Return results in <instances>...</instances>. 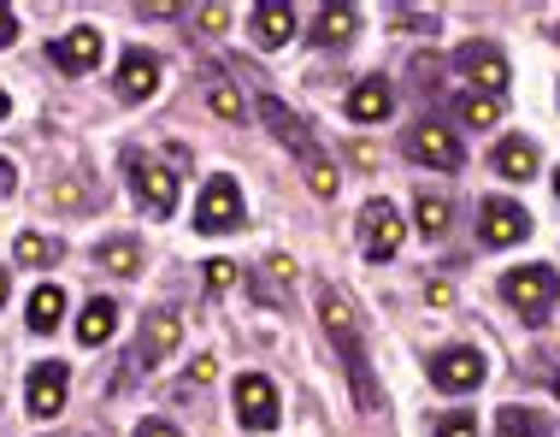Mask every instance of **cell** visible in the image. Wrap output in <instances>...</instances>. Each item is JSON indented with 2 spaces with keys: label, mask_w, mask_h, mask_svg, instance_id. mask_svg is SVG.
Listing matches in <instances>:
<instances>
[{
  "label": "cell",
  "mask_w": 560,
  "mask_h": 437,
  "mask_svg": "<svg viewBox=\"0 0 560 437\" xmlns=\"http://www.w3.org/2000/svg\"><path fill=\"white\" fill-rule=\"evenodd\" d=\"M319 325L330 331V343L342 349L348 372H354V396H360V409H377V384H372V372H366V343H360L354 308H348V296L337 290V284H319Z\"/></svg>",
  "instance_id": "1"
},
{
  "label": "cell",
  "mask_w": 560,
  "mask_h": 437,
  "mask_svg": "<svg viewBox=\"0 0 560 437\" xmlns=\"http://www.w3.org/2000/svg\"><path fill=\"white\" fill-rule=\"evenodd\" d=\"M125 172H130V189H136V202H142V214L148 219H172L177 214V177H172V165H160V160H148V154H125Z\"/></svg>",
  "instance_id": "2"
},
{
  "label": "cell",
  "mask_w": 560,
  "mask_h": 437,
  "mask_svg": "<svg viewBox=\"0 0 560 437\" xmlns=\"http://www.w3.org/2000/svg\"><path fill=\"white\" fill-rule=\"evenodd\" d=\"M502 296L537 325V320H549V308L560 296V278H555V266H513V273L502 278Z\"/></svg>",
  "instance_id": "3"
},
{
  "label": "cell",
  "mask_w": 560,
  "mask_h": 437,
  "mask_svg": "<svg viewBox=\"0 0 560 437\" xmlns=\"http://www.w3.org/2000/svg\"><path fill=\"white\" fill-rule=\"evenodd\" d=\"M177 343H184V313H177V308H154V313H148V325H142V337H136V349H130V367L136 372H154Z\"/></svg>",
  "instance_id": "4"
},
{
  "label": "cell",
  "mask_w": 560,
  "mask_h": 437,
  "mask_svg": "<svg viewBox=\"0 0 560 437\" xmlns=\"http://www.w3.org/2000/svg\"><path fill=\"white\" fill-rule=\"evenodd\" d=\"M242 225V189L231 184V177H213V184L201 189V202H195V231L207 237H224Z\"/></svg>",
  "instance_id": "5"
},
{
  "label": "cell",
  "mask_w": 560,
  "mask_h": 437,
  "mask_svg": "<svg viewBox=\"0 0 560 437\" xmlns=\"http://www.w3.org/2000/svg\"><path fill=\"white\" fill-rule=\"evenodd\" d=\"M407 225L389 202H366L360 207V249H366V261H389V254L401 249Z\"/></svg>",
  "instance_id": "6"
},
{
  "label": "cell",
  "mask_w": 560,
  "mask_h": 437,
  "mask_svg": "<svg viewBox=\"0 0 560 437\" xmlns=\"http://www.w3.org/2000/svg\"><path fill=\"white\" fill-rule=\"evenodd\" d=\"M260 118H266V130H271V137H278L283 148H295V154H301V165L325 160V154H319V142H313V130L301 125V113L290 107V101L266 95V101H260Z\"/></svg>",
  "instance_id": "7"
},
{
  "label": "cell",
  "mask_w": 560,
  "mask_h": 437,
  "mask_svg": "<svg viewBox=\"0 0 560 437\" xmlns=\"http://www.w3.org/2000/svg\"><path fill=\"white\" fill-rule=\"evenodd\" d=\"M236 419L248 432H271V426H278V384L260 379V372H242V379H236Z\"/></svg>",
  "instance_id": "8"
},
{
  "label": "cell",
  "mask_w": 560,
  "mask_h": 437,
  "mask_svg": "<svg viewBox=\"0 0 560 437\" xmlns=\"http://www.w3.org/2000/svg\"><path fill=\"white\" fill-rule=\"evenodd\" d=\"M66 390H71V372L59 367V360H42V367H30V384H24V402L36 419H54L66 409Z\"/></svg>",
  "instance_id": "9"
},
{
  "label": "cell",
  "mask_w": 560,
  "mask_h": 437,
  "mask_svg": "<svg viewBox=\"0 0 560 437\" xmlns=\"http://www.w3.org/2000/svg\"><path fill=\"white\" fill-rule=\"evenodd\" d=\"M532 231V219H525V207L520 202H508V195H495V202H483V214H478V237L490 249H508V243H520V237Z\"/></svg>",
  "instance_id": "10"
},
{
  "label": "cell",
  "mask_w": 560,
  "mask_h": 437,
  "mask_svg": "<svg viewBox=\"0 0 560 437\" xmlns=\"http://www.w3.org/2000/svg\"><path fill=\"white\" fill-rule=\"evenodd\" d=\"M407 154H413L419 165H436V172H454V165H460V142H454L443 125L425 118V125L407 130Z\"/></svg>",
  "instance_id": "11"
},
{
  "label": "cell",
  "mask_w": 560,
  "mask_h": 437,
  "mask_svg": "<svg viewBox=\"0 0 560 437\" xmlns=\"http://www.w3.org/2000/svg\"><path fill=\"white\" fill-rule=\"evenodd\" d=\"M101 48H107V42H101V30L95 24H78V30H66L48 54H54L59 71H95L101 66Z\"/></svg>",
  "instance_id": "12"
},
{
  "label": "cell",
  "mask_w": 560,
  "mask_h": 437,
  "mask_svg": "<svg viewBox=\"0 0 560 437\" xmlns=\"http://www.w3.org/2000/svg\"><path fill=\"white\" fill-rule=\"evenodd\" d=\"M113 89L125 101H148L160 89V59L148 54V48H130L125 59H118V71H113Z\"/></svg>",
  "instance_id": "13"
},
{
  "label": "cell",
  "mask_w": 560,
  "mask_h": 437,
  "mask_svg": "<svg viewBox=\"0 0 560 437\" xmlns=\"http://www.w3.org/2000/svg\"><path fill=\"white\" fill-rule=\"evenodd\" d=\"M483 379V355L478 349H443L431 355V384L436 390H472Z\"/></svg>",
  "instance_id": "14"
},
{
  "label": "cell",
  "mask_w": 560,
  "mask_h": 437,
  "mask_svg": "<svg viewBox=\"0 0 560 437\" xmlns=\"http://www.w3.org/2000/svg\"><path fill=\"white\" fill-rule=\"evenodd\" d=\"M460 71L472 83H483V95H495V89L508 83V59H502V48H490V42H466V48H460Z\"/></svg>",
  "instance_id": "15"
},
{
  "label": "cell",
  "mask_w": 560,
  "mask_h": 437,
  "mask_svg": "<svg viewBox=\"0 0 560 437\" xmlns=\"http://www.w3.org/2000/svg\"><path fill=\"white\" fill-rule=\"evenodd\" d=\"M248 24H254V42H260V48H283V42L295 36V7H283V0H260V7L248 12Z\"/></svg>",
  "instance_id": "16"
},
{
  "label": "cell",
  "mask_w": 560,
  "mask_h": 437,
  "mask_svg": "<svg viewBox=\"0 0 560 437\" xmlns=\"http://www.w3.org/2000/svg\"><path fill=\"white\" fill-rule=\"evenodd\" d=\"M389 107H396V89H389L384 78H366L348 89V118H360V125H377V118H389Z\"/></svg>",
  "instance_id": "17"
},
{
  "label": "cell",
  "mask_w": 560,
  "mask_h": 437,
  "mask_svg": "<svg viewBox=\"0 0 560 437\" xmlns=\"http://www.w3.org/2000/svg\"><path fill=\"white\" fill-rule=\"evenodd\" d=\"M113 331H118V301H107V296L83 301V313H78V343L83 349H101Z\"/></svg>",
  "instance_id": "18"
},
{
  "label": "cell",
  "mask_w": 560,
  "mask_h": 437,
  "mask_svg": "<svg viewBox=\"0 0 560 437\" xmlns=\"http://www.w3.org/2000/svg\"><path fill=\"white\" fill-rule=\"evenodd\" d=\"M59 320H66V290H59V284H42V290L30 296L24 325L36 331V337H48V331H59Z\"/></svg>",
  "instance_id": "19"
},
{
  "label": "cell",
  "mask_w": 560,
  "mask_h": 437,
  "mask_svg": "<svg viewBox=\"0 0 560 437\" xmlns=\"http://www.w3.org/2000/svg\"><path fill=\"white\" fill-rule=\"evenodd\" d=\"M495 172L513 177V184H525V177L537 172V148L525 142V137H508L502 148H495Z\"/></svg>",
  "instance_id": "20"
},
{
  "label": "cell",
  "mask_w": 560,
  "mask_h": 437,
  "mask_svg": "<svg viewBox=\"0 0 560 437\" xmlns=\"http://www.w3.org/2000/svg\"><path fill=\"white\" fill-rule=\"evenodd\" d=\"M95 266H107L113 278H130L142 266V249H136V237H113V243L95 249Z\"/></svg>",
  "instance_id": "21"
},
{
  "label": "cell",
  "mask_w": 560,
  "mask_h": 437,
  "mask_svg": "<svg viewBox=\"0 0 560 437\" xmlns=\"http://www.w3.org/2000/svg\"><path fill=\"white\" fill-rule=\"evenodd\" d=\"M354 24H360L354 7H325V12H319V30H313V42H319V48H337V42L354 36Z\"/></svg>",
  "instance_id": "22"
},
{
  "label": "cell",
  "mask_w": 560,
  "mask_h": 437,
  "mask_svg": "<svg viewBox=\"0 0 560 437\" xmlns=\"http://www.w3.org/2000/svg\"><path fill=\"white\" fill-rule=\"evenodd\" d=\"M12 261H19V266H48V261H59V243H48V237H36V231H24L19 243H12Z\"/></svg>",
  "instance_id": "23"
},
{
  "label": "cell",
  "mask_w": 560,
  "mask_h": 437,
  "mask_svg": "<svg viewBox=\"0 0 560 437\" xmlns=\"http://www.w3.org/2000/svg\"><path fill=\"white\" fill-rule=\"evenodd\" d=\"M290 278H295V266L283 261V254H266V273H260V301H278Z\"/></svg>",
  "instance_id": "24"
},
{
  "label": "cell",
  "mask_w": 560,
  "mask_h": 437,
  "mask_svg": "<svg viewBox=\"0 0 560 437\" xmlns=\"http://www.w3.org/2000/svg\"><path fill=\"white\" fill-rule=\"evenodd\" d=\"M419 231H425V237H443L448 231V202H443V195H419Z\"/></svg>",
  "instance_id": "25"
},
{
  "label": "cell",
  "mask_w": 560,
  "mask_h": 437,
  "mask_svg": "<svg viewBox=\"0 0 560 437\" xmlns=\"http://www.w3.org/2000/svg\"><path fill=\"white\" fill-rule=\"evenodd\" d=\"M460 118H466L472 130H490L502 113H495V95H460Z\"/></svg>",
  "instance_id": "26"
},
{
  "label": "cell",
  "mask_w": 560,
  "mask_h": 437,
  "mask_svg": "<svg viewBox=\"0 0 560 437\" xmlns=\"http://www.w3.org/2000/svg\"><path fill=\"white\" fill-rule=\"evenodd\" d=\"M207 101H213L219 118H242V95H236L231 83H213V89H207Z\"/></svg>",
  "instance_id": "27"
},
{
  "label": "cell",
  "mask_w": 560,
  "mask_h": 437,
  "mask_svg": "<svg viewBox=\"0 0 560 437\" xmlns=\"http://www.w3.org/2000/svg\"><path fill=\"white\" fill-rule=\"evenodd\" d=\"M307 184H313V195H337V165H330V160H313V165H307Z\"/></svg>",
  "instance_id": "28"
},
{
  "label": "cell",
  "mask_w": 560,
  "mask_h": 437,
  "mask_svg": "<svg viewBox=\"0 0 560 437\" xmlns=\"http://www.w3.org/2000/svg\"><path fill=\"white\" fill-rule=\"evenodd\" d=\"M502 437H537V426L520 409H502Z\"/></svg>",
  "instance_id": "29"
},
{
  "label": "cell",
  "mask_w": 560,
  "mask_h": 437,
  "mask_svg": "<svg viewBox=\"0 0 560 437\" xmlns=\"http://www.w3.org/2000/svg\"><path fill=\"white\" fill-rule=\"evenodd\" d=\"M213 372H219V367H213V355H195V360H189V372H184V384L195 390V384H207V379H213Z\"/></svg>",
  "instance_id": "30"
},
{
  "label": "cell",
  "mask_w": 560,
  "mask_h": 437,
  "mask_svg": "<svg viewBox=\"0 0 560 437\" xmlns=\"http://www.w3.org/2000/svg\"><path fill=\"white\" fill-rule=\"evenodd\" d=\"M207 284H213V290H231V284H236V266H231V261H207Z\"/></svg>",
  "instance_id": "31"
},
{
  "label": "cell",
  "mask_w": 560,
  "mask_h": 437,
  "mask_svg": "<svg viewBox=\"0 0 560 437\" xmlns=\"http://www.w3.org/2000/svg\"><path fill=\"white\" fill-rule=\"evenodd\" d=\"M436 437H478V426L466 414H454V419H443V426H436Z\"/></svg>",
  "instance_id": "32"
},
{
  "label": "cell",
  "mask_w": 560,
  "mask_h": 437,
  "mask_svg": "<svg viewBox=\"0 0 560 437\" xmlns=\"http://www.w3.org/2000/svg\"><path fill=\"white\" fill-rule=\"evenodd\" d=\"M83 195H89V189H83V177H66V184H54V202H71V207H78Z\"/></svg>",
  "instance_id": "33"
},
{
  "label": "cell",
  "mask_w": 560,
  "mask_h": 437,
  "mask_svg": "<svg viewBox=\"0 0 560 437\" xmlns=\"http://www.w3.org/2000/svg\"><path fill=\"white\" fill-rule=\"evenodd\" d=\"M136 437H184V432L165 426V419H142V426H136Z\"/></svg>",
  "instance_id": "34"
},
{
  "label": "cell",
  "mask_w": 560,
  "mask_h": 437,
  "mask_svg": "<svg viewBox=\"0 0 560 437\" xmlns=\"http://www.w3.org/2000/svg\"><path fill=\"white\" fill-rule=\"evenodd\" d=\"M12 36H19V12H12V7H0V48H7Z\"/></svg>",
  "instance_id": "35"
},
{
  "label": "cell",
  "mask_w": 560,
  "mask_h": 437,
  "mask_svg": "<svg viewBox=\"0 0 560 437\" xmlns=\"http://www.w3.org/2000/svg\"><path fill=\"white\" fill-rule=\"evenodd\" d=\"M224 24H231V12H224V7H201V30H224Z\"/></svg>",
  "instance_id": "36"
},
{
  "label": "cell",
  "mask_w": 560,
  "mask_h": 437,
  "mask_svg": "<svg viewBox=\"0 0 560 437\" xmlns=\"http://www.w3.org/2000/svg\"><path fill=\"white\" fill-rule=\"evenodd\" d=\"M12 184H19V172H12V160L0 154V189H12Z\"/></svg>",
  "instance_id": "37"
},
{
  "label": "cell",
  "mask_w": 560,
  "mask_h": 437,
  "mask_svg": "<svg viewBox=\"0 0 560 437\" xmlns=\"http://www.w3.org/2000/svg\"><path fill=\"white\" fill-rule=\"evenodd\" d=\"M7 290H12V278H7V266H0V308H7Z\"/></svg>",
  "instance_id": "38"
},
{
  "label": "cell",
  "mask_w": 560,
  "mask_h": 437,
  "mask_svg": "<svg viewBox=\"0 0 560 437\" xmlns=\"http://www.w3.org/2000/svg\"><path fill=\"white\" fill-rule=\"evenodd\" d=\"M0 118H7V95H0Z\"/></svg>",
  "instance_id": "39"
},
{
  "label": "cell",
  "mask_w": 560,
  "mask_h": 437,
  "mask_svg": "<svg viewBox=\"0 0 560 437\" xmlns=\"http://www.w3.org/2000/svg\"><path fill=\"white\" fill-rule=\"evenodd\" d=\"M555 195H560V172H555Z\"/></svg>",
  "instance_id": "40"
},
{
  "label": "cell",
  "mask_w": 560,
  "mask_h": 437,
  "mask_svg": "<svg viewBox=\"0 0 560 437\" xmlns=\"http://www.w3.org/2000/svg\"><path fill=\"white\" fill-rule=\"evenodd\" d=\"M555 396H560V379H555Z\"/></svg>",
  "instance_id": "41"
}]
</instances>
